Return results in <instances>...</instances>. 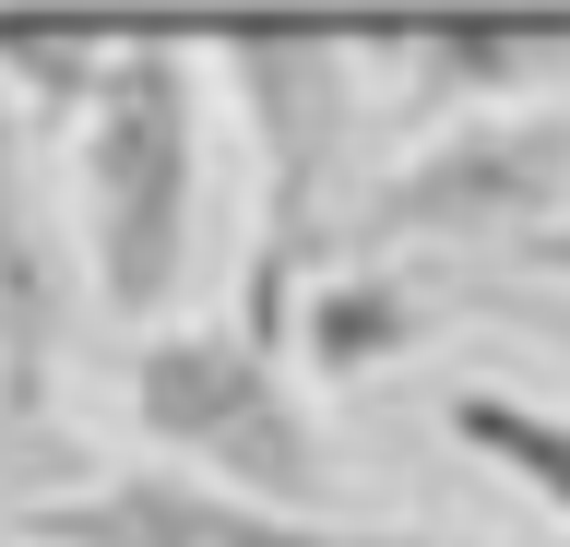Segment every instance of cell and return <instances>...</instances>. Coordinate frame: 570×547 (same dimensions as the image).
<instances>
[{
    "label": "cell",
    "mask_w": 570,
    "mask_h": 547,
    "mask_svg": "<svg viewBox=\"0 0 570 547\" xmlns=\"http://www.w3.org/2000/svg\"><path fill=\"white\" fill-rule=\"evenodd\" d=\"M203 84H214V48L142 25V37H107L96 96L71 119L83 286L131 333H167L190 262H203Z\"/></svg>",
    "instance_id": "1"
},
{
    "label": "cell",
    "mask_w": 570,
    "mask_h": 547,
    "mask_svg": "<svg viewBox=\"0 0 570 547\" xmlns=\"http://www.w3.org/2000/svg\"><path fill=\"white\" fill-rule=\"evenodd\" d=\"M214 84L249 119V262H238V333L297 358L321 274L345 262L356 191L345 144L368 108V60L356 37H214Z\"/></svg>",
    "instance_id": "2"
},
{
    "label": "cell",
    "mask_w": 570,
    "mask_h": 547,
    "mask_svg": "<svg viewBox=\"0 0 570 547\" xmlns=\"http://www.w3.org/2000/svg\"><path fill=\"white\" fill-rule=\"evenodd\" d=\"M131 429L155 440V465L214 476V488H249V500H297L333 511V452H321V417L297 393V358H274L262 333L238 322H167L131 345Z\"/></svg>",
    "instance_id": "3"
},
{
    "label": "cell",
    "mask_w": 570,
    "mask_h": 547,
    "mask_svg": "<svg viewBox=\"0 0 570 547\" xmlns=\"http://www.w3.org/2000/svg\"><path fill=\"white\" fill-rule=\"evenodd\" d=\"M559 215H570V108L534 96V108L416 131L381 179L356 191L345 262H381V251H499V262H523Z\"/></svg>",
    "instance_id": "4"
},
{
    "label": "cell",
    "mask_w": 570,
    "mask_h": 547,
    "mask_svg": "<svg viewBox=\"0 0 570 547\" xmlns=\"http://www.w3.org/2000/svg\"><path fill=\"white\" fill-rule=\"evenodd\" d=\"M12 547H475V536H428V524H345V511H297V500H249L178 465H119L83 488H36L12 500Z\"/></svg>",
    "instance_id": "5"
},
{
    "label": "cell",
    "mask_w": 570,
    "mask_h": 547,
    "mask_svg": "<svg viewBox=\"0 0 570 547\" xmlns=\"http://www.w3.org/2000/svg\"><path fill=\"white\" fill-rule=\"evenodd\" d=\"M0 322H12V452L24 429H48V404H60V333H71V251L48 203L12 191V238H0Z\"/></svg>",
    "instance_id": "6"
},
{
    "label": "cell",
    "mask_w": 570,
    "mask_h": 547,
    "mask_svg": "<svg viewBox=\"0 0 570 547\" xmlns=\"http://www.w3.org/2000/svg\"><path fill=\"white\" fill-rule=\"evenodd\" d=\"M440 417H452V440L475 452V465H499L534 511H559V524H570V404L488 393V381H475V393H452Z\"/></svg>",
    "instance_id": "7"
},
{
    "label": "cell",
    "mask_w": 570,
    "mask_h": 547,
    "mask_svg": "<svg viewBox=\"0 0 570 547\" xmlns=\"http://www.w3.org/2000/svg\"><path fill=\"white\" fill-rule=\"evenodd\" d=\"M428 333V297L392 286V274H321L309 322H297V358L321 369V381H368L381 358H404Z\"/></svg>",
    "instance_id": "8"
},
{
    "label": "cell",
    "mask_w": 570,
    "mask_h": 547,
    "mask_svg": "<svg viewBox=\"0 0 570 547\" xmlns=\"http://www.w3.org/2000/svg\"><path fill=\"white\" fill-rule=\"evenodd\" d=\"M511 274H547V286H570V215H559V226H547V238H534V251H523V262H511Z\"/></svg>",
    "instance_id": "9"
}]
</instances>
